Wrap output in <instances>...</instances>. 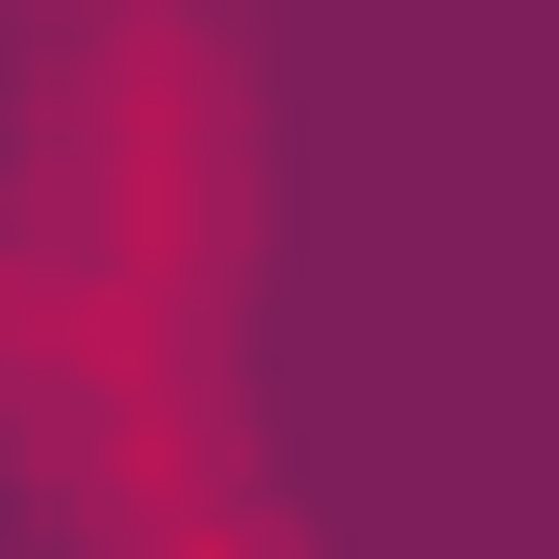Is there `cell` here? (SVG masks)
<instances>
[{"label":"cell","mask_w":559,"mask_h":559,"mask_svg":"<svg viewBox=\"0 0 559 559\" xmlns=\"http://www.w3.org/2000/svg\"><path fill=\"white\" fill-rule=\"evenodd\" d=\"M229 204H254V128H229L204 0H178V26H51V76H26V229H0V280L204 331Z\"/></svg>","instance_id":"6da1fadb"},{"label":"cell","mask_w":559,"mask_h":559,"mask_svg":"<svg viewBox=\"0 0 559 559\" xmlns=\"http://www.w3.org/2000/svg\"><path fill=\"white\" fill-rule=\"evenodd\" d=\"M26 26H178V0H26Z\"/></svg>","instance_id":"7a4b0ae2"}]
</instances>
